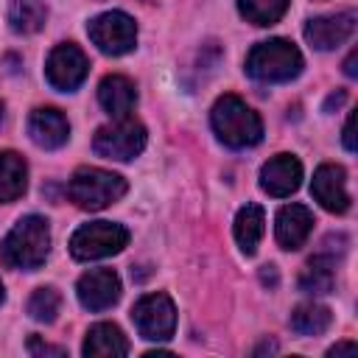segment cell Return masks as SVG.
Here are the masks:
<instances>
[{
  "mask_svg": "<svg viewBox=\"0 0 358 358\" xmlns=\"http://www.w3.org/2000/svg\"><path fill=\"white\" fill-rule=\"evenodd\" d=\"M50 252V227L42 215L20 218L0 243V260L8 268L34 271L48 260Z\"/></svg>",
  "mask_w": 358,
  "mask_h": 358,
  "instance_id": "1",
  "label": "cell"
},
{
  "mask_svg": "<svg viewBox=\"0 0 358 358\" xmlns=\"http://www.w3.org/2000/svg\"><path fill=\"white\" fill-rule=\"evenodd\" d=\"M210 123H213L215 137L227 148H252L263 140L260 115L246 101H241L238 95H221L213 103Z\"/></svg>",
  "mask_w": 358,
  "mask_h": 358,
  "instance_id": "2",
  "label": "cell"
},
{
  "mask_svg": "<svg viewBox=\"0 0 358 358\" xmlns=\"http://www.w3.org/2000/svg\"><path fill=\"white\" fill-rule=\"evenodd\" d=\"M302 67H305V59H302L299 48L280 36L257 42L246 56V73L263 84L291 81L302 73Z\"/></svg>",
  "mask_w": 358,
  "mask_h": 358,
  "instance_id": "3",
  "label": "cell"
},
{
  "mask_svg": "<svg viewBox=\"0 0 358 358\" xmlns=\"http://www.w3.org/2000/svg\"><path fill=\"white\" fill-rule=\"evenodd\" d=\"M126 190H129V185L120 173H112L103 168H90V165L78 168L67 185L70 201L81 210H103V207L120 201L126 196Z\"/></svg>",
  "mask_w": 358,
  "mask_h": 358,
  "instance_id": "4",
  "label": "cell"
},
{
  "mask_svg": "<svg viewBox=\"0 0 358 358\" xmlns=\"http://www.w3.org/2000/svg\"><path fill=\"white\" fill-rule=\"evenodd\" d=\"M129 243V229L115 221H90L81 224L70 238V255L76 260H101L117 255Z\"/></svg>",
  "mask_w": 358,
  "mask_h": 358,
  "instance_id": "5",
  "label": "cell"
},
{
  "mask_svg": "<svg viewBox=\"0 0 358 358\" xmlns=\"http://www.w3.org/2000/svg\"><path fill=\"white\" fill-rule=\"evenodd\" d=\"M92 148L106 159L129 162L145 148V126L134 117H120L115 123H106L95 131Z\"/></svg>",
  "mask_w": 358,
  "mask_h": 358,
  "instance_id": "6",
  "label": "cell"
},
{
  "mask_svg": "<svg viewBox=\"0 0 358 358\" xmlns=\"http://www.w3.org/2000/svg\"><path fill=\"white\" fill-rule=\"evenodd\" d=\"M131 322L137 327V333L145 341H168L176 330V308L173 299L162 291L157 294H145L134 302L131 308Z\"/></svg>",
  "mask_w": 358,
  "mask_h": 358,
  "instance_id": "7",
  "label": "cell"
},
{
  "mask_svg": "<svg viewBox=\"0 0 358 358\" xmlns=\"http://www.w3.org/2000/svg\"><path fill=\"white\" fill-rule=\"evenodd\" d=\"M87 34L92 45L106 56H123L137 45V25L126 11H103L92 17Z\"/></svg>",
  "mask_w": 358,
  "mask_h": 358,
  "instance_id": "8",
  "label": "cell"
},
{
  "mask_svg": "<svg viewBox=\"0 0 358 358\" xmlns=\"http://www.w3.org/2000/svg\"><path fill=\"white\" fill-rule=\"evenodd\" d=\"M87 73H90V62H87V56H84V50L78 45L62 42L48 53L45 76H48V84L53 90L73 92V90H78L84 84Z\"/></svg>",
  "mask_w": 358,
  "mask_h": 358,
  "instance_id": "9",
  "label": "cell"
},
{
  "mask_svg": "<svg viewBox=\"0 0 358 358\" xmlns=\"http://www.w3.org/2000/svg\"><path fill=\"white\" fill-rule=\"evenodd\" d=\"M76 294L87 310H106L120 299V277L112 268H90L78 277Z\"/></svg>",
  "mask_w": 358,
  "mask_h": 358,
  "instance_id": "10",
  "label": "cell"
},
{
  "mask_svg": "<svg viewBox=\"0 0 358 358\" xmlns=\"http://www.w3.org/2000/svg\"><path fill=\"white\" fill-rule=\"evenodd\" d=\"M313 199L327 210V213H347L350 210V193H347V173L336 162H324L316 168L313 182H310Z\"/></svg>",
  "mask_w": 358,
  "mask_h": 358,
  "instance_id": "11",
  "label": "cell"
},
{
  "mask_svg": "<svg viewBox=\"0 0 358 358\" xmlns=\"http://www.w3.org/2000/svg\"><path fill=\"white\" fill-rule=\"evenodd\" d=\"M355 31V11H341V14H324L313 17L305 22V39L316 50H333L344 45Z\"/></svg>",
  "mask_w": 358,
  "mask_h": 358,
  "instance_id": "12",
  "label": "cell"
},
{
  "mask_svg": "<svg viewBox=\"0 0 358 358\" xmlns=\"http://www.w3.org/2000/svg\"><path fill=\"white\" fill-rule=\"evenodd\" d=\"M302 182V162L294 154H277L260 168V187L274 196L285 199L291 196Z\"/></svg>",
  "mask_w": 358,
  "mask_h": 358,
  "instance_id": "13",
  "label": "cell"
},
{
  "mask_svg": "<svg viewBox=\"0 0 358 358\" xmlns=\"http://www.w3.org/2000/svg\"><path fill=\"white\" fill-rule=\"evenodd\" d=\"M28 134L39 148H62L70 137V123L59 109L39 106L28 115Z\"/></svg>",
  "mask_w": 358,
  "mask_h": 358,
  "instance_id": "14",
  "label": "cell"
},
{
  "mask_svg": "<svg viewBox=\"0 0 358 358\" xmlns=\"http://www.w3.org/2000/svg\"><path fill=\"white\" fill-rule=\"evenodd\" d=\"M313 229V213L305 207V204H285L280 207L277 213V221H274V235H277V243L288 252L299 249L308 235Z\"/></svg>",
  "mask_w": 358,
  "mask_h": 358,
  "instance_id": "15",
  "label": "cell"
},
{
  "mask_svg": "<svg viewBox=\"0 0 358 358\" xmlns=\"http://www.w3.org/2000/svg\"><path fill=\"white\" fill-rule=\"evenodd\" d=\"M98 103L115 120L131 117L134 103H137V90H134V84L126 76H117V73L103 76L101 84H98Z\"/></svg>",
  "mask_w": 358,
  "mask_h": 358,
  "instance_id": "16",
  "label": "cell"
},
{
  "mask_svg": "<svg viewBox=\"0 0 358 358\" xmlns=\"http://www.w3.org/2000/svg\"><path fill=\"white\" fill-rule=\"evenodd\" d=\"M81 352L87 358H115V355H129V341L123 330L112 322H98L87 330Z\"/></svg>",
  "mask_w": 358,
  "mask_h": 358,
  "instance_id": "17",
  "label": "cell"
},
{
  "mask_svg": "<svg viewBox=\"0 0 358 358\" xmlns=\"http://www.w3.org/2000/svg\"><path fill=\"white\" fill-rule=\"evenodd\" d=\"M28 187V165L17 151H0V204L17 201Z\"/></svg>",
  "mask_w": 358,
  "mask_h": 358,
  "instance_id": "18",
  "label": "cell"
},
{
  "mask_svg": "<svg viewBox=\"0 0 358 358\" xmlns=\"http://www.w3.org/2000/svg\"><path fill=\"white\" fill-rule=\"evenodd\" d=\"M333 285H336V257L324 252L313 255L299 271V288L316 296V294H330Z\"/></svg>",
  "mask_w": 358,
  "mask_h": 358,
  "instance_id": "19",
  "label": "cell"
},
{
  "mask_svg": "<svg viewBox=\"0 0 358 358\" xmlns=\"http://www.w3.org/2000/svg\"><path fill=\"white\" fill-rule=\"evenodd\" d=\"M232 232H235V241H238L241 252H243V255H255V252H257V243H260V238H263V232H266L263 207H260V204H246V207H241L238 215H235Z\"/></svg>",
  "mask_w": 358,
  "mask_h": 358,
  "instance_id": "20",
  "label": "cell"
},
{
  "mask_svg": "<svg viewBox=\"0 0 358 358\" xmlns=\"http://www.w3.org/2000/svg\"><path fill=\"white\" fill-rule=\"evenodd\" d=\"M48 20L45 0H11L8 6V22L17 34H36L42 31Z\"/></svg>",
  "mask_w": 358,
  "mask_h": 358,
  "instance_id": "21",
  "label": "cell"
},
{
  "mask_svg": "<svg viewBox=\"0 0 358 358\" xmlns=\"http://www.w3.org/2000/svg\"><path fill=\"white\" fill-rule=\"evenodd\" d=\"M333 322V313L330 308L319 305V302H305V305H296L294 313H291V330L299 333V336H322Z\"/></svg>",
  "mask_w": 358,
  "mask_h": 358,
  "instance_id": "22",
  "label": "cell"
},
{
  "mask_svg": "<svg viewBox=\"0 0 358 358\" xmlns=\"http://www.w3.org/2000/svg\"><path fill=\"white\" fill-rule=\"evenodd\" d=\"M291 0H238V11L252 25H274L288 11Z\"/></svg>",
  "mask_w": 358,
  "mask_h": 358,
  "instance_id": "23",
  "label": "cell"
},
{
  "mask_svg": "<svg viewBox=\"0 0 358 358\" xmlns=\"http://www.w3.org/2000/svg\"><path fill=\"white\" fill-rule=\"evenodd\" d=\"M59 310H62V294L53 285L36 288L31 294V299H28V313L36 322H53L59 316Z\"/></svg>",
  "mask_w": 358,
  "mask_h": 358,
  "instance_id": "24",
  "label": "cell"
},
{
  "mask_svg": "<svg viewBox=\"0 0 358 358\" xmlns=\"http://www.w3.org/2000/svg\"><path fill=\"white\" fill-rule=\"evenodd\" d=\"M28 352H31V355H56V358L67 355V350H64V347H53V344H45V341H39L36 336H31V338H28Z\"/></svg>",
  "mask_w": 358,
  "mask_h": 358,
  "instance_id": "25",
  "label": "cell"
},
{
  "mask_svg": "<svg viewBox=\"0 0 358 358\" xmlns=\"http://www.w3.org/2000/svg\"><path fill=\"white\" fill-rule=\"evenodd\" d=\"M355 352H358V344H352V341H338L327 350V355H355Z\"/></svg>",
  "mask_w": 358,
  "mask_h": 358,
  "instance_id": "26",
  "label": "cell"
},
{
  "mask_svg": "<svg viewBox=\"0 0 358 358\" xmlns=\"http://www.w3.org/2000/svg\"><path fill=\"white\" fill-rule=\"evenodd\" d=\"M352 126H355V115H350L347 123H344V148H347V151H355V134H352Z\"/></svg>",
  "mask_w": 358,
  "mask_h": 358,
  "instance_id": "27",
  "label": "cell"
},
{
  "mask_svg": "<svg viewBox=\"0 0 358 358\" xmlns=\"http://www.w3.org/2000/svg\"><path fill=\"white\" fill-rule=\"evenodd\" d=\"M355 62H358V50H352V53L347 56V62H344V73H347L350 78H355V76H358V67H355Z\"/></svg>",
  "mask_w": 358,
  "mask_h": 358,
  "instance_id": "28",
  "label": "cell"
},
{
  "mask_svg": "<svg viewBox=\"0 0 358 358\" xmlns=\"http://www.w3.org/2000/svg\"><path fill=\"white\" fill-rule=\"evenodd\" d=\"M344 98H347V95H344V92H336V95H330V98H327V103H324V109H330V106H333V103H336V106H338V103H341V101H344Z\"/></svg>",
  "mask_w": 358,
  "mask_h": 358,
  "instance_id": "29",
  "label": "cell"
},
{
  "mask_svg": "<svg viewBox=\"0 0 358 358\" xmlns=\"http://www.w3.org/2000/svg\"><path fill=\"white\" fill-rule=\"evenodd\" d=\"M6 299V291H3V282H0V302Z\"/></svg>",
  "mask_w": 358,
  "mask_h": 358,
  "instance_id": "30",
  "label": "cell"
},
{
  "mask_svg": "<svg viewBox=\"0 0 358 358\" xmlns=\"http://www.w3.org/2000/svg\"><path fill=\"white\" fill-rule=\"evenodd\" d=\"M0 120H3V103H0Z\"/></svg>",
  "mask_w": 358,
  "mask_h": 358,
  "instance_id": "31",
  "label": "cell"
}]
</instances>
